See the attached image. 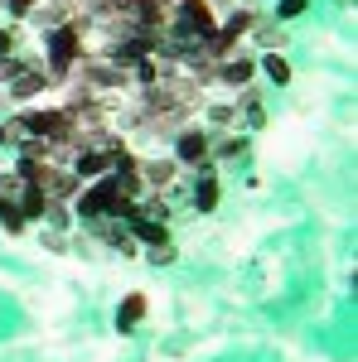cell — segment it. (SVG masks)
I'll return each instance as SVG.
<instances>
[{"instance_id":"12","label":"cell","mask_w":358,"mask_h":362,"mask_svg":"<svg viewBox=\"0 0 358 362\" xmlns=\"http://www.w3.org/2000/svg\"><path fill=\"white\" fill-rule=\"evenodd\" d=\"M15 208L25 213V223H39V218L49 213V194H44V189H29V184H25V194L15 198Z\"/></svg>"},{"instance_id":"15","label":"cell","mask_w":358,"mask_h":362,"mask_svg":"<svg viewBox=\"0 0 358 362\" xmlns=\"http://www.w3.org/2000/svg\"><path fill=\"white\" fill-rule=\"evenodd\" d=\"M305 10H310V0H276V20H281V25H291V20H301Z\"/></svg>"},{"instance_id":"17","label":"cell","mask_w":358,"mask_h":362,"mask_svg":"<svg viewBox=\"0 0 358 362\" xmlns=\"http://www.w3.org/2000/svg\"><path fill=\"white\" fill-rule=\"evenodd\" d=\"M10 54H20V29L0 25V58H10Z\"/></svg>"},{"instance_id":"14","label":"cell","mask_w":358,"mask_h":362,"mask_svg":"<svg viewBox=\"0 0 358 362\" xmlns=\"http://www.w3.org/2000/svg\"><path fill=\"white\" fill-rule=\"evenodd\" d=\"M0 10L10 20H34V10H44V0H0Z\"/></svg>"},{"instance_id":"2","label":"cell","mask_w":358,"mask_h":362,"mask_svg":"<svg viewBox=\"0 0 358 362\" xmlns=\"http://www.w3.org/2000/svg\"><path fill=\"white\" fill-rule=\"evenodd\" d=\"M116 198H121L116 174H102V179H92V189H78L73 213H78L83 223H102V218H111V203H116Z\"/></svg>"},{"instance_id":"4","label":"cell","mask_w":358,"mask_h":362,"mask_svg":"<svg viewBox=\"0 0 358 362\" xmlns=\"http://www.w3.org/2000/svg\"><path fill=\"white\" fill-rule=\"evenodd\" d=\"M116 150H121L116 140H107V145H83L68 169H73L78 179H102V174H111V155H116Z\"/></svg>"},{"instance_id":"11","label":"cell","mask_w":358,"mask_h":362,"mask_svg":"<svg viewBox=\"0 0 358 362\" xmlns=\"http://www.w3.org/2000/svg\"><path fill=\"white\" fill-rule=\"evenodd\" d=\"M257 73H267V78H272L276 87H286V83H291V78H296V73H291V63H286V54H281V49H262V54H257Z\"/></svg>"},{"instance_id":"1","label":"cell","mask_w":358,"mask_h":362,"mask_svg":"<svg viewBox=\"0 0 358 362\" xmlns=\"http://www.w3.org/2000/svg\"><path fill=\"white\" fill-rule=\"evenodd\" d=\"M83 29H87L83 15H73L58 29H49V68H44L49 78H68L78 68V58H83Z\"/></svg>"},{"instance_id":"16","label":"cell","mask_w":358,"mask_h":362,"mask_svg":"<svg viewBox=\"0 0 358 362\" xmlns=\"http://www.w3.org/2000/svg\"><path fill=\"white\" fill-rule=\"evenodd\" d=\"M0 223H5V232H10V237H20V232H25V213H20V208H15V203H5V213H0Z\"/></svg>"},{"instance_id":"20","label":"cell","mask_w":358,"mask_h":362,"mask_svg":"<svg viewBox=\"0 0 358 362\" xmlns=\"http://www.w3.org/2000/svg\"><path fill=\"white\" fill-rule=\"evenodd\" d=\"M0 145H20V126L15 121H0Z\"/></svg>"},{"instance_id":"8","label":"cell","mask_w":358,"mask_h":362,"mask_svg":"<svg viewBox=\"0 0 358 362\" xmlns=\"http://www.w3.org/2000/svg\"><path fill=\"white\" fill-rule=\"evenodd\" d=\"M49 83H54V78H49L44 68H25L15 83H5V87H10V97H15V102H34L39 92H49Z\"/></svg>"},{"instance_id":"13","label":"cell","mask_w":358,"mask_h":362,"mask_svg":"<svg viewBox=\"0 0 358 362\" xmlns=\"http://www.w3.org/2000/svg\"><path fill=\"white\" fill-rule=\"evenodd\" d=\"M160 78H165V68H160L155 58H140L136 68H131V83H136V87H155Z\"/></svg>"},{"instance_id":"6","label":"cell","mask_w":358,"mask_h":362,"mask_svg":"<svg viewBox=\"0 0 358 362\" xmlns=\"http://www.w3.org/2000/svg\"><path fill=\"white\" fill-rule=\"evenodd\" d=\"M145 314H150V300H145L140 290H131V295L116 305V334H136L140 324H145Z\"/></svg>"},{"instance_id":"3","label":"cell","mask_w":358,"mask_h":362,"mask_svg":"<svg viewBox=\"0 0 358 362\" xmlns=\"http://www.w3.org/2000/svg\"><path fill=\"white\" fill-rule=\"evenodd\" d=\"M179 169H198L213 160V131H203V126H184V131H174V155H169Z\"/></svg>"},{"instance_id":"21","label":"cell","mask_w":358,"mask_h":362,"mask_svg":"<svg viewBox=\"0 0 358 362\" xmlns=\"http://www.w3.org/2000/svg\"><path fill=\"white\" fill-rule=\"evenodd\" d=\"M233 116H237V112H233V107H213V112H208V121H213V126H228Z\"/></svg>"},{"instance_id":"5","label":"cell","mask_w":358,"mask_h":362,"mask_svg":"<svg viewBox=\"0 0 358 362\" xmlns=\"http://www.w3.org/2000/svg\"><path fill=\"white\" fill-rule=\"evenodd\" d=\"M213 78H218L223 87H252V78H257V54H228L213 63Z\"/></svg>"},{"instance_id":"22","label":"cell","mask_w":358,"mask_h":362,"mask_svg":"<svg viewBox=\"0 0 358 362\" xmlns=\"http://www.w3.org/2000/svg\"><path fill=\"white\" fill-rule=\"evenodd\" d=\"M5 203H10V198H0V213H5Z\"/></svg>"},{"instance_id":"7","label":"cell","mask_w":358,"mask_h":362,"mask_svg":"<svg viewBox=\"0 0 358 362\" xmlns=\"http://www.w3.org/2000/svg\"><path fill=\"white\" fill-rule=\"evenodd\" d=\"M198 169H203V174H198V184H194V213H213L218 198H223V184H218V174H213V160L198 165Z\"/></svg>"},{"instance_id":"9","label":"cell","mask_w":358,"mask_h":362,"mask_svg":"<svg viewBox=\"0 0 358 362\" xmlns=\"http://www.w3.org/2000/svg\"><path fill=\"white\" fill-rule=\"evenodd\" d=\"M174 179H179V165H174V160H140V184H150L155 194L169 189Z\"/></svg>"},{"instance_id":"19","label":"cell","mask_w":358,"mask_h":362,"mask_svg":"<svg viewBox=\"0 0 358 362\" xmlns=\"http://www.w3.org/2000/svg\"><path fill=\"white\" fill-rule=\"evenodd\" d=\"M150 261H155V266H169V261H179V251L174 247H150Z\"/></svg>"},{"instance_id":"10","label":"cell","mask_w":358,"mask_h":362,"mask_svg":"<svg viewBox=\"0 0 358 362\" xmlns=\"http://www.w3.org/2000/svg\"><path fill=\"white\" fill-rule=\"evenodd\" d=\"M126 232H131V242H145V247H169V227L155 218H131Z\"/></svg>"},{"instance_id":"18","label":"cell","mask_w":358,"mask_h":362,"mask_svg":"<svg viewBox=\"0 0 358 362\" xmlns=\"http://www.w3.org/2000/svg\"><path fill=\"white\" fill-rule=\"evenodd\" d=\"M54 227H73V213H68V203H49V213H44Z\"/></svg>"}]
</instances>
